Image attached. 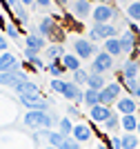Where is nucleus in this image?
<instances>
[{"label":"nucleus","instance_id":"nucleus-1","mask_svg":"<svg viewBox=\"0 0 140 149\" xmlns=\"http://www.w3.org/2000/svg\"><path fill=\"white\" fill-rule=\"evenodd\" d=\"M58 120L51 116L49 111H27L24 113V125L31 127L36 131H42V129H51Z\"/></svg>","mask_w":140,"mask_h":149},{"label":"nucleus","instance_id":"nucleus-2","mask_svg":"<svg viewBox=\"0 0 140 149\" xmlns=\"http://www.w3.org/2000/svg\"><path fill=\"white\" fill-rule=\"evenodd\" d=\"M38 33L40 36H45L47 40H54V42H58L62 38H65V31L58 27V20L54 18V16H42L40 18V22H38Z\"/></svg>","mask_w":140,"mask_h":149},{"label":"nucleus","instance_id":"nucleus-3","mask_svg":"<svg viewBox=\"0 0 140 149\" xmlns=\"http://www.w3.org/2000/svg\"><path fill=\"white\" fill-rule=\"evenodd\" d=\"M116 18H118V9L109 2H98L93 7V13H91L93 25H111Z\"/></svg>","mask_w":140,"mask_h":149},{"label":"nucleus","instance_id":"nucleus-4","mask_svg":"<svg viewBox=\"0 0 140 149\" xmlns=\"http://www.w3.org/2000/svg\"><path fill=\"white\" fill-rule=\"evenodd\" d=\"M89 40L91 42H104V40H109V38H118V29L116 25L111 22V25H93L91 29H89Z\"/></svg>","mask_w":140,"mask_h":149},{"label":"nucleus","instance_id":"nucleus-5","mask_svg":"<svg viewBox=\"0 0 140 149\" xmlns=\"http://www.w3.org/2000/svg\"><path fill=\"white\" fill-rule=\"evenodd\" d=\"M73 54L80 60H93L96 58V42H91L89 38H73Z\"/></svg>","mask_w":140,"mask_h":149},{"label":"nucleus","instance_id":"nucleus-6","mask_svg":"<svg viewBox=\"0 0 140 149\" xmlns=\"http://www.w3.org/2000/svg\"><path fill=\"white\" fill-rule=\"evenodd\" d=\"M114 60H116L114 56H109L104 49H100L96 54V58L91 60V74L104 76V74H109V71H114Z\"/></svg>","mask_w":140,"mask_h":149},{"label":"nucleus","instance_id":"nucleus-7","mask_svg":"<svg viewBox=\"0 0 140 149\" xmlns=\"http://www.w3.org/2000/svg\"><path fill=\"white\" fill-rule=\"evenodd\" d=\"M69 13H71L78 22H80V20H85V18H91L93 2H91V0H76V2L69 5Z\"/></svg>","mask_w":140,"mask_h":149},{"label":"nucleus","instance_id":"nucleus-8","mask_svg":"<svg viewBox=\"0 0 140 149\" xmlns=\"http://www.w3.org/2000/svg\"><path fill=\"white\" fill-rule=\"evenodd\" d=\"M18 98L27 111H49V100H45L42 96H18Z\"/></svg>","mask_w":140,"mask_h":149},{"label":"nucleus","instance_id":"nucleus-9","mask_svg":"<svg viewBox=\"0 0 140 149\" xmlns=\"http://www.w3.org/2000/svg\"><path fill=\"white\" fill-rule=\"evenodd\" d=\"M24 49L33 51V54H40L42 49H47V38L40 36L38 31H29L24 36Z\"/></svg>","mask_w":140,"mask_h":149},{"label":"nucleus","instance_id":"nucleus-10","mask_svg":"<svg viewBox=\"0 0 140 149\" xmlns=\"http://www.w3.org/2000/svg\"><path fill=\"white\" fill-rule=\"evenodd\" d=\"M140 109V102L134 98V96H122L120 100L116 102V111L120 113V116H131V113H138Z\"/></svg>","mask_w":140,"mask_h":149},{"label":"nucleus","instance_id":"nucleus-11","mask_svg":"<svg viewBox=\"0 0 140 149\" xmlns=\"http://www.w3.org/2000/svg\"><path fill=\"white\" fill-rule=\"evenodd\" d=\"M111 116H114V109H111V107H104V105H96V107L89 109V120H91L93 125H104Z\"/></svg>","mask_w":140,"mask_h":149},{"label":"nucleus","instance_id":"nucleus-12","mask_svg":"<svg viewBox=\"0 0 140 149\" xmlns=\"http://www.w3.org/2000/svg\"><path fill=\"white\" fill-rule=\"evenodd\" d=\"M29 80L27 78V71L24 69H18V71H7V74H0V85H5V87H18L20 82Z\"/></svg>","mask_w":140,"mask_h":149},{"label":"nucleus","instance_id":"nucleus-13","mask_svg":"<svg viewBox=\"0 0 140 149\" xmlns=\"http://www.w3.org/2000/svg\"><path fill=\"white\" fill-rule=\"evenodd\" d=\"M71 138H76L80 145H82V143H89V140L93 138V127L89 123H76Z\"/></svg>","mask_w":140,"mask_h":149},{"label":"nucleus","instance_id":"nucleus-14","mask_svg":"<svg viewBox=\"0 0 140 149\" xmlns=\"http://www.w3.org/2000/svg\"><path fill=\"white\" fill-rule=\"evenodd\" d=\"M62 98L71 100V102H80V105H82V100H85V91H82V87H78L73 80H67L65 91H62Z\"/></svg>","mask_w":140,"mask_h":149},{"label":"nucleus","instance_id":"nucleus-15","mask_svg":"<svg viewBox=\"0 0 140 149\" xmlns=\"http://www.w3.org/2000/svg\"><path fill=\"white\" fill-rule=\"evenodd\" d=\"M18 69H22V65H18V58L13 56L11 51L0 54V74H7V71H18Z\"/></svg>","mask_w":140,"mask_h":149},{"label":"nucleus","instance_id":"nucleus-16","mask_svg":"<svg viewBox=\"0 0 140 149\" xmlns=\"http://www.w3.org/2000/svg\"><path fill=\"white\" fill-rule=\"evenodd\" d=\"M120 71H122L125 78H140V60L127 58V60L120 65Z\"/></svg>","mask_w":140,"mask_h":149},{"label":"nucleus","instance_id":"nucleus-17","mask_svg":"<svg viewBox=\"0 0 140 149\" xmlns=\"http://www.w3.org/2000/svg\"><path fill=\"white\" fill-rule=\"evenodd\" d=\"M125 18H127L129 22L140 25V0H131V2L125 5Z\"/></svg>","mask_w":140,"mask_h":149},{"label":"nucleus","instance_id":"nucleus-18","mask_svg":"<svg viewBox=\"0 0 140 149\" xmlns=\"http://www.w3.org/2000/svg\"><path fill=\"white\" fill-rule=\"evenodd\" d=\"M13 91L18 93V96H40V87H38L36 82H31V80L20 82L18 87H13Z\"/></svg>","mask_w":140,"mask_h":149},{"label":"nucleus","instance_id":"nucleus-19","mask_svg":"<svg viewBox=\"0 0 140 149\" xmlns=\"http://www.w3.org/2000/svg\"><path fill=\"white\" fill-rule=\"evenodd\" d=\"M138 125H140V118L136 113H131V116H120V127H122L125 134H136V131H138Z\"/></svg>","mask_w":140,"mask_h":149},{"label":"nucleus","instance_id":"nucleus-20","mask_svg":"<svg viewBox=\"0 0 140 149\" xmlns=\"http://www.w3.org/2000/svg\"><path fill=\"white\" fill-rule=\"evenodd\" d=\"M65 54H67V51H65L62 42H51V45H47V49H45V56L49 58V62L62 60V56H65Z\"/></svg>","mask_w":140,"mask_h":149},{"label":"nucleus","instance_id":"nucleus-21","mask_svg":"<svg viewBox=\"0 0 140 149\" xmlns=\"http://www.w3.org/2000/svg\"><path fill=\"white\" fill-rule=\"evenodd\" d=\"M107 87V78L100 74H89V80H87V89H93V91H102Z\"/></svg>","mask_w":140,"mask_h":149},{"label":"nucleus","instance_id":"nucleus-22","mask_svg":"<svg viewBox=\"0 0 140 149\" xmlns=\"http://www.w3.org/2000/svg\"><path fill=\"white\" fill-rule=\"evenodd\" d=\"M100 127H102V131H104V134L114 136V134H116L118 129H122V127H120V116H118V113L114 111V116H111V118L107 120L104 125H100Z\"/></svg>","mask_w":140,"mask_h":149},{"label":"nucleus","instance_id":"nucleus-23","mask_svg":"<svg viewBox=\"0 0 140 149\" xmlns=\"http://www.w3.org/2000/svg\"><path fill=\"white\" fill-rule=\"evenodd\" d=\"M104 51H107L109 56H114V58L122 56V47H120V40H118V38H109V40H104Z\"/></svg>","mask_w":140,"mask_h":149},{"label":"nucleus","instance_id":"nucleus-24","mask_svg":"<svg viewBox=\"0 0 140 149\" xmlns=\"http://www.w3.org/2000/svg\"><path fill=\"white\" fill-rule=\"evenodd\" d=\"M62 65H65V67H67V71H78V69H82L80 67V58L76 56V54H65V56H62Z\"/></svg>","mask_w":140,"mask_h":149},{"label":"nucleus","instance_id":"nucleus-25","mask_svg":"<svg viewBox=\"0 0 140 149\" xmlns=\"http://www.w3.org/2000/svg\"><path fill=\"white\" fill-rule=\"evenodd\" d=\"M82 105L85 107H96L100 105V91H93V89H85V100H82Z\"/></svg>","mask_w":140,"mask_h":149},{"label":"nucleus","instance_id":"nucleus-26","mask_svg":"<svg viewBox=\"0 0 140 149\" xmlns=\"http://www.w3.org/2000/svg\"><path fill=\"white\" fill-rule=\"evenodd\" d=\"M140 138L138 134H122V149H138Z\"/></svg>","mask_w":140,"mask_h":149},{"label":"nucleus","instance_id":"nucleus-27","mask_svg":"<svg viewBox=\"0 0 140 149\" xmlns=\"http://www.w3.org/2000/svg\"><path fill=\"white\" fill-rule=\"evenodd\" d=\"M73 127H76V123H73L71 118H67V116L58 120V131H60L62 136H71V134H73Z\"/></svg>","mask_w":140,"mask_h":149},{"label":"nucleus","instance_id":"nucleus-28","mask_svg":"<svg viewBox=\"0 0 140 149\" xmlns=\"http://www.w3.org/2000/svg\"><path fill=\"white\" fill-rule=\"evenodd\" d=\"M47 71L54 76V78H62V74L67 71V67L62 65V60H54V62H49V65H47Z\"/></svg>","mask_w":140,"mask_h":149},{"label":"nucleus","instance_id":"nucleus-29","mask_svg":"<svg viewBox=\"0 0 140 149\" xmlns=\"http://www.w3.org/2000/svg\"><path fill=\"white\" fill-rule=\"evenodd\" d=\"M65 138H67V136H62L58 129H51V131H49L47 143H49V147H58V149H60V147H62V143H65Z\"/></svg>","mask_w":140,"mask_h":149},{"label":"nucleus","instance_id":"nucleus-30","mask_svg":"<svg viewBox=\"0 0 140 149\" xmlns=\"http://www.w3.org/2000/svg\"><path fill=\"white\" fill-rule=\"evenodd\" d=\"M89 74H91V71H85V69H78V71H73V74H71V80L76 82L78 87H82V85L87 87V80H89Z\"/></svg>","mask_w":140,"mask_h":149},{"label":"nucleus","instance_id":"nucleus-31","mask_svg":"<svg viewBox=\"0 0 140 149\" xmlns=\"http://www.w3.org/2000/svg\"><path fill=\"white\" fill-rule=\"evenodd\" d=\"M13 16H16V22H20V25H27V22H29V11H27L24 5L16 7V9H13Z\"/></svg>","mask_w":140,"mask_h":149},{"label":"nucleus","instance_id":"nucleus-32","mask_svg":"<svg viewBox=\"0 0 140 149\" xmlns=\"http://www.w3.org/2000/svg\"><path fill=\"white\" fill-rule=\"evenodd\" d=\"M5 31H7V38H9V40H20V36H22V31H20V27L16 25V22H7Z\"/></svg>","mask_w":140,"mask_h":149},{"label":"nucleus","instance_id":"nucleus-33","mask_svg":"<svg viewBox=\"0 0 140 149\" xmlns=\"http://www.w3.org/2000/svg\"><path fill=\"white\" fill-rule=\"evenodd\" d=\"M65 85H67V80H62V78H54V80L49 82V89L54 93H60L62 96V91H65Z\"/></svg>","mask_w":140,"mask_h":149},{"label":"nucleus","instance_id":"nucleus-34","mask_svg":"<svg viewBox=\"0 0 140 149\" xmlns=\"http://www.w3.org/2000/svg\"><path fill=\"white\" fill-rule=\"evenodd\" d=\"M104 143H107V147L109 149H122V136H109V138H104Z\"/></svg>","mask_w":140,"mask_h":149},{"label":"nucleus","instance_id":"nucleus-35","mask_svg":"<svg viewBox=\"0 0 140 149\" xmlns=\"http://www.w3.org/2000/svg\"><path fill=\"white\" fill-rule=\"evenodd\" d=\"M60 149H80V143L76 140V138L67 136V138H65V143H62V147H60Z\"/></svg>","mask_w":140,"mask_h":149},{"label":"nucleus","instance_id":"nucleus-36","mask_svg":"<svg viewBox=\"0 0 140 149\" xmlns=\"http://www.w3.org/2000/svg\"><path fill=\"white\" fill-rule=\"evenodd\" d=\"M67 113L71 116V118H80V111H78V107H76V105H69L67 107Z\"/></svg>","mask_w":140,"mask_h":149},{"label":"nucleus","instance_id":"nucleus-37","mask_svg":"<svg viewBox=\"0 0 140 149\" xmlns=\"http://www.w3.org/2000/svg\"><path fill=\"white\" fill-rule=\"evenodd\" d=\"M51 5H54V0H36V7H40V9H49Z\"/></svg>","mask_w":140,"mask_h":149},{"label":"nucleus","instance_id":"nucleus-38","mask_svg":"<svg viewBox=\"0 0 140 149\" xmlns=\"http://www.w3.org/2000/svg\"><path fill=\"white\" fill-rule=\"evenodd\" d=\"M5 51H7V36L0 33V54H5Z\"/></svg>","mask_w":140,"mask_h":149},{"label":"nucleus","instance_id":"nucleus-39","mask_svg":"<svg viewBox=\"0 0 140 149\" xmlns=\"http://www.w3.org/2000/svg\"><path fill=\"white\" fill-rule=\"evenodd\" d=\"M20 5H24L29 9V7H36V0H20Z\"/></svg>","mask_w":140,"mask_h":149},{"label":"nucleus","instance_id":"nucleus-40","mask_svg":"<svg viewBox=\"0 0 140 149\" xmlns=\"http://www.w3.org/2000/svg\"><path fill=\"white\" fill-rule=\"evenodd\" d=\"M54 2H56V5H58V7H67L69 2H71V0H54Z\"/></svg>","mask_w":140,"mask_h":149},{"label":"nucleus","instance_id":"nucleus-41","mask_svg":"<svg viewBox=\"0 0 140 149\" xmlns=\"http://www.w3.org/2000/svg\"><path fill=\"white\" fill-rule=\"evenodd\" d=\"M96 149H109V147H107V143H104V140H100V143L96 145Z\"/></svg>","mask_w":140,"mask_h":149},{"label":"nucleus","instance_id":"nucleus-42","mask_svg":"<svg viewBox=\"0 0 140 149\" xmlns=\"http://www.w3.org/2000/svg\"><path fill=\"white\" fill-rule=\"evenodd\" d=\"M134 98H136V100H138V102H140V87L136 89V93H134Z\"/></svg>","mask_w":140,"mask_h":149},{"label":"nucleus","instance_id":"nucleus-43","mask_svg":"<svg viewBox=\"0 0 140 149\" xmlns=\"http://www.w3.org/2000/svg\"><path fill=\"white\" fill-rule=\"evenodd\" d=\"M136 134H138V138H140V125H138V131H136Z\"/></svg>","mask_w":140,"mask_h":149},{"label":"nucleus","instance_id":"nucleus-44","mask_svg":"<svg viewBox=\"0 0 140 149\" xmlns=\"http://www.w3.org/2000/svg\"><path fill=\"white\" fill-rule=\"evenodd\" d=\"M71 2H76V0H71Z\"/></svg>","mask_w":140,"mask_h":149},{"label":"nucleus","instance_id":"nucleus-45","mask_svg":"<svg viewBox=\"0 0 140 149\" xmlns=\"http://www.w3.org/2000/svg\"><path fill=\"white\" fill-rule=\"evenodd\" d=\"M0 16H2V13H0Z\"/></svg>","mask_w":140,"mask_h":149}]
</instances>
